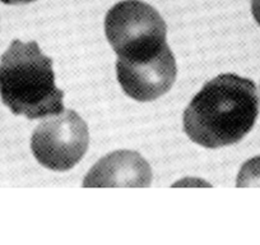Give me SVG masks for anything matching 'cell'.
Instances as JSON below:
<instances>
[{
  "label": "cell",
  "mask_w": 260,
  "mask_h": 245,
  "mask_svg": "<svg viewBox=\"0 0 260 245\" xmlns=\"http://www.w3.org/2000/svg\"><path fill=\"white\" fill-rule=\"evenodd\" d=\"M259 115L256 86L237 74L207 82L184 112V131L194 143L219 148L239 143Z\"/></svg>",
  "instance_id": "obj_1"
},
{
  "label": "cell",
  "mask_w": 260,
  "mask_h": 245,
  "mask_svg": "<svg viewBox=\"0 0 260 245\" xmlns=\"http://www.w3.org/2000/svg\"><path fill=\"white\" fill-rule=\"evenodd\" d=\"M0 97L14 115L31 120L64 111V92L55 84L52 59L36 41L14 40L2 55Z\"/></svg>",
  "instance_id": "obj_2"
},
{
  "label": "cell",
  "mask_w": 260,
  "mask_h": 245,
  "mask_svg": "<svg viewBox=\"0 0 260 245\" xmlns=\"http://www.w3.org/2000/svg\"><path fill=\"white\" fill-rule=\"evenodd\" d=\"M105 32L117 59L127 62L152 59L169 46L164 18L141 0L115 4L105 18Z\"/></svg>",
  "instance_id": "obj_3"
},
{
  "label": "cell",
  "mask_w": 260,
  "mask_h": 245,
  "mask_svg": "<svg viewBox=\"0 0 260 245\" xmlns=\"http://www.w3.org/2000/svg\"><path fill=\"white\" fill-rule=\"evenodd\" d=\"M88 127L74 110H65L44 120L31 138L34 156L46 169L68 171L86 155Z\"/></svg>",
  "instance_id": "obj_4"
},
{
  "label": "cell",
  "mask_w": 260,
  "mask_h": 245,
  "mask_svg": "<svg viewBox=\"0 0 260 245\" xmlns=\"http://www.w3.org/2000/svg\"><path fill=\"white\" fill-rule=\"evenodd\" d=\"M120 86L130 99L139 102L157 100L169 92L176 79V60L170 46L161 54L143 62L116 60Z\"/></svg>",
  "instance_id": "obj_5"
},
{
  "label": "cell",
  "mask_w": 260,
  "mask_h": 245,
  "mask_svg": "<svg viewBox=\"0 0 260 245\" xmlns=\"http://www.w3.org/2000/svg\"><path fill=\"white\" fill-rule=\"evenodd\" d=\"M152 170L134 151H116L100 160L84 177L83 187H149Z\"/></svg>",
  "instance_id": "obj_6"
},
{
  "label": "cell",
  "mask_w": 260,
  "mask_h": 245,
  "mask_svg": "<svg viewBox=\"0 0 260 245\" xmlns=\"http://www.w3.org/2000/svg\"><path fill=\"white\" fill-rule=\"evenodd\" d=\"M239 188L242 187H260V156L254 157L242 165L237 176Z\"/></svg>",
  "instance_id": "obj_7"
},
{
  "label": "cell",
  "mask_w": 260,
  "mask_h": 245,
  "mask_svg": "<svg viewBox=\"0 0 260 245\" xmlns=\"http://www.w3.org/2000/svg\"><path fill=\"white\" fill-rule=\"evenodd\" d=\"M251 13L260 26V0H251Z\"/></svg>",
  "instance_id": "obj_8"
},
{
  "label": "cell",
  "mask_w": 260,
  "mask_h": 245,
  "mask_svg": "<svg viewBox=\"0 0 260 245\" xmlns=\"http://www.w3.org/2000/svg\"><path fill=\"white\" fill-rule=\"evenodd\" d=\"M2 3L9 4V6H21V4H28L35 0H0Z\"/></svg>",
  "instance_id": "obj_9"
}]
</instances>
